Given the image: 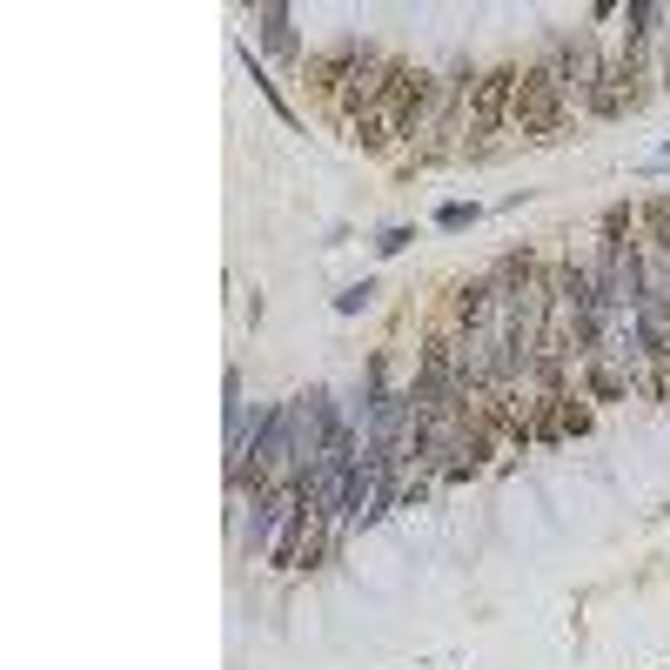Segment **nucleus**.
Returning a JSON list of instances; mask_svg holds the SVG:
<instances>
[{"mask_svg":"<svg viewBox=\"0 0 670 670\" xmlns=\"http://www.w3.org/2000/svg\"><path fill=\"white\" fill-rule=\"evenodd\" d=\"M436 88L443 81H429L416 61H389V81H382L376 94V108L362 114V128L349 134L362 155H382L389 141H402V134H416L429 121V108H436Z\"/></svg>","mask_w":670,"mask_h":670,"instance_id":"nucleus-1","label":"nucleus"},{"mask_svg":"<svg viewBox=\"0 0 670 670\" xmlns=\"http://www.w3.org/2000/svg\"><path fill=\"white\" fill-rule=\"evenodd\" d=\"M570 94H563V74H557V54H543L516 74V108H510V128L523 141H557L563 121H570Z\"/></svg>","mask_w":670,"mask_h":670,"instance_id":"nucleus-2","label":"nucleus"},{"mask_svg":"<svg viewBox=\"0 0 670 670\" xmlns=\"http://www.w3.org/2000/svg\"><path fill=\"white\" fill-rule=\"evenodd\" d=\"M516 74L523 67H490V74H476V88H469V134H463V155L483 161L490 155V134H503L516 108Z\"/></svg>","mask_w":670,"mask_h":670,"instance_id":"nucleus-3","label":"nucleus"},{"mask_svg":"<svg viewBox=\"0 0 670 670\" xmlns=\"http://www.w3.org/2000/svg\"><path fill=\"white\" fill-rule=\"evenodd\" d=\"M362 61V41H335L329 54H315L302 74H309V94H322V101H342V88H349V74H356Z\"/></svg>","mask_w":670,"mask_h":670,"instance_id":"nucleus-4","label":"nucleus"},{"mask_svg":"<svg viewBox=\"0 0 670 670\" xmlns=\"http://www.w3.org/2000/svg\"><path fill=\"white\" fill-rule=\"evenodd\" d=\"M262 41L275 54H295V34H289V7H262Z\"/></svg>","mask_w":670,"mask_h":670,"instance_id":"nucleus-5","label":"nucleus"},{"mask_svg":"<svg viewBox=\"0 0 670 670\" xmlns=\"http://www.w3.org/2000/svg\"><path fill=\"white\" fill-rule=\"evenodd\" d=\"M369 295H376V282H356V289H342V295H335V309H342V315H356V309H369Z\"/></svg>","mask_w":670,"mask_h":670,"instance_id":"nucleus-6","label":"nucleus"},{"mask_svg":"<svg viewBox=\"0 0 670 670\" xmlns=\"http://www.w3.org/2000/svg\"><path fill=\"white\" fill-rule=\"evenodd\" d=\"M409 242H416L409 228H389V235H382V242H376V255H402V248H409Z\"/></svg>","mask_w":670,"mask_h":670,"instance_id":"nucleus-7","label":"nucleus"},{"mask_svg":"<svg viewBox=\"0 0 670 670\" xmlns=\"http://www.w3.org/2000/svg\"><path fill=\"white\" fill-rule=\"evenodd\" d=\"M436 222H443V228H463V222H476V208H463V201H456V208H443Z\"/></svg>","mask_w":670,"mask_h":670,"instance_id":"nucleus-8","label":"nucleus"},{"mask_svg":"<svg viewBox=\"0 0 670 670\" xmlns=\"http://www.w3.org/2000/svg\"><path fill=\"white\" fill-rule=\"evenodd\" d=\"M657 81L670 88V14H664V74H657Z\"/></svg>","mask_w":670,"mask_h":670,"instance_id":"nucleus-9","label":"nucleus"}]
</instances>
